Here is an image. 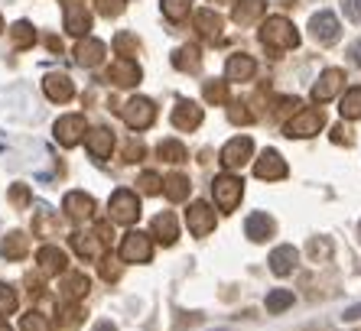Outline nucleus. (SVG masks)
I'll list each match as a JSON object with an SVG mask.
<instances>
[{"label":"nucleus","mask_w":361,"mask_h":331,"mask_svg":"<svg viewBox=\"0 0 361 331\" xmlns=\"http://www.w3.org/2000/svg\"><path fill=\"white\" fill-rule=\"evenodd\" d=\"M108 215L114 224H134L137 218H140V199H137L130 189H118L111 195Z\"/></svg>","instance_id":"obj_3"},{"label":"nucleus","mask_w":361,"mask_h":331,"mask_svg":"<svg viewBox=\"0 0 361 331\" xmlns=\"http://www.w3.org/2000/svg\"><path fill=\"white\" fill-rule=\"evenodd\" d=\"M62 208H66V215L72 218V221H88V218L94 215V199L85 195V192H68Z\"/></svg>","instance_id":"obj_17"},{"label":"nucleus","mask_w":361,"mask_h":331,"mask_svg":"<svg viewBox=\"0 0 361 331\" xmlns=\"http://www.w3.org/2000/svg\"><path fill=\"white\" fill-rule=\"evenodd\" d=\"M88 133H85V117L82 114H66L56 120V140L62 143V146H78V143L85 140Z\"/></svg>","instance_id":"obj_12"},{"label":"nucleus","mask_w":361,"mask_h":331,"mask_svg":"<svg viewBox=\"0 0 361 331\" xmlns=\"http://www.w3.org/2000/svg\"><path fill=\"white\" fill-rule=\"evenodd\" d=\"M10 36H13V46L17 49H30L36 42V30L26 20H20V23H13V30H10Z\"/></svg>","instance_id":"obj_34"},{"label":"nucleus","mask_w":361,"mask_h":331,"mask_svg":"<svg viewBox=\"0 0 361 331\" xmlns=\"http://www.w3.org/2000/svg\"><path fill=\"white\" fill-rule=\"evenodd\" d=\"M348 58H352L355 65H361V42H355V46H352V52H348Z\"/></svg>","instance_id":"obj_51"},{"label":"nucleus","mask_w":361,"mask_h":331,"mask_svg":"<svg viewBox=\"0 0 361 331\" xmlns=\"http://www.w3.org/2000/svg\"><path fill=\"white\" fill-rule=\"evenodd\" d=\"M104 42L101 39H82L75 46V62L78 65H85V68H94V65H101L104 62Z\"/></svg>","instance_id":"obj_22"},{"label":"nucleus","mask_w":361,"mask_h":331,"mask_svg":"<svg viewBox=\"0 0 361 331\" xmlns=\"http://www.w3.org/2000/svg\"><path fill=\"white\" fill-rule=\"evenodd\" d=\"M185 224H189V231L195 237H209L215 231V208L205 205V201H192L185 208Z\"/></svg>","instance_id":"obj_9"},{"label":"nucleus","mask_w":361,"mask_h":331,"mask_svg":"<svg viewBox=\"0 0 361 331\" xmlns=\"http://www.w3.org/2000/svg\"><path fill=\"white\" fill-rule=\"evenodd\" d=\"M251 153H254V143L251 137H235V140H228L225 149H221V166H225L228 173H238L244 166L251 163Z\"/></svg>","instance_id":"obj_7"},{"label":"nucleus","mask_w":361,"mask_h":331,"mask_svg":"<svg viewBox=\"0 0 361 331\" xmlns=\"http://www.w3.org/2000/svg\"><path fill=\"white\" fill-rule=\"evenodd\" d=\"M228 120H231V124H251L254 114L244 108V104H238V101H228Z\"/></svg>","instance_id":"obj_43"},{"label":"nucleus","mask_w":361,"mask_h":331,"mask_svg":"<svg viewBox=\"0 0 361 331\" xmlns=\"http://www.w3.org/2000/svg\"><path fill=\"white\" fill-rule=\"evenodd\" d=\"M104 244H108V224H98L94 231L72 234V247H75V254L85 257V260H101L104 257Z\"/></svg>","instance_id":"obj_2"},{"label":"nucleus","mask_w":361,"mask_h":331,"mask_svg":"<svg viewBox=\"0 0 361 331\" xmlns=\"http://www.w3.org/2000/svg\"><path fill=\"white\" fill-rule=\"evenodd\" d=\"M13 312H17V292H13V286L0 282V318H7Z\"/></svg>","instance_id":"obj_36"},{"label":"nucleus","mask_w":361,"mask_h":331,"mask_svg":"<svg viewBox=\"0 0 361 331\" xmlns=\"http://www.w3.org/2000/svg\"><path fill=\"white\" fill-rule=\"evenodd\" d=\"M101 276H104V280H111V282H114V280H118V276H121V263H114V260H111V257H101Z\"/></svg>","instance_id":"obj_46"},{"label":"nucleus","mask_w":361,"mask_h":331,"mask_svg":"<svg viewBox=\"0 0 361 331\" xmlns=\"http://www.w3.org/2000/svg\"><path fill=\"white\" fill-rule=\"evenodd\" d=\"M358 237H361V224H358Z\"/></svg>","instance_id":"obj_56"},{"label":"nucleus","mask_w":361,"mask_h":331,"mask_svg":"<svg viewBox=\"0 0 361 331\" xmlns=\"http://www.w3.org/2000/svg\"><path fill=\"white\" fill-rule=\"evenodd\" d=\"M88 289H92V282H88L85 273H68L66 280L59 282V296L66 299V302H78V299H85Z\"/></svg>","instance_id":"obj_25"},{"label":"nucleus","mask_w":361,"mask_h":331,"mask_svg":"<svg viewBox=\"0 0 361 331\" xmlns=\"http://www.w3.org/2000/svg\"><path fill=\"white\" fill-rule=\"evenodd\" d=\"M150 234L160 240L163 247H173V244H176V237H179L176 218L169 215V211H160V215L153 218V224H150Z\"/></svg>","instance_id":"obj_19"},{"label":"nucleus","mask_w":361,"mask_h":331,"mask_svg":"<svg viewBox=\"0 0 361 331\" xmlns=\"http://www.w3.org/2000/svg\"><path fill=\"white\" fill-rule=\"evenodd\" d=\"M10 199H13V205L26 208V205H30V189H26L23 182H17L13 189H10Z\"/></svg>","instance_id":"obj_47"},{"label":"nucleus","mask_w":361,"mask_h":331,"mask_svg":"<svg viewBox=\"0 0 361 331\" xmlns=\"http://www.w3.org/2000/svg\"><path fill=\"white\" fill-rule=\"evenodd\" d=\"M310 254H312V260L319 263V260H326L329 254H332V244H329L326 237H312L310 240Z\"/></svg>","instance_id":"obj_45"},{"label":"nucleus","mask_w":361,"mask_h":331,"mask_svg":"<svg viewBox=\"0 0 361 331\" xmlns=\"http://www.w3.org/2000/svg\"><path fill=\"white\" fill-rule=\"evenodd\" d=\"M322 124H326V117H322V111H316V108H310V111H296L290 120H286V127H283V133L286 137H312V133H319L322 130Z\"/></svg>","instance_id":"obj_6"},{"label":"nucleus","mask_w":361,"mask_h":331,"mask_svg":"<svg viewBox=\"0 0 361 331\" xmlns=\"http://www.w3.org/2000/svg\"><path fill=\"white\" fill-rule=\"evenodd\" d=\"M36 260H39L42 276H59V273H66V266H68V257L59 247H42L39 254H36Z\"/></svg>","instance_id":"obj_20"},{"label":"nucleus","mask_w":361,"mask_h":331,"mask_svg":"<svg viewBox=\"0 0 361 331\" xmlns=\"http://www.w3.org/2000/svg\"><path fill=\"white\" fill-rule=\"evenodd\" d=\"M137 185H140L143 195H160L163 192V179L157 173H143L140 179H137Z\"/></svg>","instance_id":"obj_41"},{"label":"nucleus","mask_w":361,"mask_h":331,"mask_svg":"<svg viewBox=\"0 0 361 331\" xmlns=\"http://www.w3.org/2000/svg\"><path fill=\"white\" fill-rule=\"evenodd\" d=\"M212 195H215V205H219L221 211H235L241 195H244V185H241V179H235V175H215Z\"/></svg>","instance_id":"obj_5"},{"label":"nucleus","mask_w":361,"mask_h":331,"mask_svg":"<svg viewBox=\"0 0 361 331\" xmlns=\"http://www.w3.org/2000/svg\"><path fill=\"white\" fill-rule=\"evenodd\" d=\"M355 140V137H352V133H348V127H342V124H338V127H332V143H345V146H348V143H352Z\"/></svg>","instance_id":"obj_49"},{"label":"nucleus","mask_w":361,"mask_h":331,"mask_svg":"<svg viewBox=\"0 0 361 331\" xmlns=\"http://www.w3.org/2000/svg\"><path fill=\"white\" fill-rule=\"evenodd\" d=\"M192 20H195V30H199L205 39H221V17L215 10H199Z\"/></svg>","instance_id":"obj_28"},{"label":"nucleus","mask_w":361,"mask_h":331,"mask_svg":"<svg viewBox=\"0 0 361 331\" xmlns=\"http://www.w3.org/2000/svg\"><path fill=\"white\" fill-rule=\"evenodd\" d=\"M244 231H247V237L254 240V244H261V240H270L274 237V218H267L264 211H254L251 218H247V224H244Z\"/></svg>","instance_id":"obj_26"},{"label":"nucleus","mask_w":361,"mask_h":331,"mask_svg":"<svg viewBox=\"0 0 361 331\" xmlns=\"http://www.w3.org/2000/svg\"><path fill=\"white\" fill-rule=\"evenodd\" d=\"M173 65L179 68V72H195V68L202 65V56L195 46H179L176 52H173Z\"/></svg>","instance_id":"obj_31"},{"label":"nucleus","mask_w":361,"mask_h":331,"mask_svg":"<svg viewBox=\"0 0 361 331\" xmlns=\"http://www.w3.org/2000/svg\"><path fill=\"white\" fill-rule=\"evenodd\" d=\"M342 85H345V75L338 72V68H326V72L319 75V82L312 85V101H316V104L332 101L338 92H342Z\"/></svg>","instance_id":"obj_14"},{"label":"nucleus","mask_w":361,"mask_h":331,"mask_svg":"<svg viewBox=\"0 0 361 331\" xmlns=\"http://www.w3.org/2000/svg\"><path fill=\"white\" fill-rule=\"evenodd\" d=\"M0 331H10V325H7V322H0Z\"/></svg>","instance_id":"obj_54"},{"label":"nucleus","mask_w":361,"mask_h":331,"mask_svg":"<svg viewBox=\"0 0 361 331\" xmlns=\"http://www.w3.org/2000/svg\"><path fill=\"white\" fill-rule=\"evenodd\" d=\"M257 72V62L251 56H231L225 65V78L228 82H251Z\"/></svg>","instance_id":"obj_24"},{"label":"nucleus","mask_w":361,"mask_h":331,"mask_svg":"<svg viewBox=\"0 0 361 331\" xmlns=\"http://www.w3.org/2000/svg\"><path fill=\"white\" fill-rule=\"evenodd\" d=\"M290 306H293V292L290 289H274L267 296V312H283Z\"/></svg>","instance_id":"obj_37"},{"label":"nucleus","mask_w":361,"mask_h":331,"mask_svg":"<svg viewBox=\"0 0 361 331\" xmlns=\"http://www.w3.org/2000/svg\"><path fill=\"white\" fill-rule=\"evenodd\" d=\"M33 231L39 234V237H49V234H56L59 231V218L52 215L46 205H39L36 208V221H33Z\"/></svg>","instance_id":"obj_32"},{"label":"nucleus","mask_w":361,"mask_h":331,"mask_svg":"<svg viewBox=\"0 0 361 331\" xmlns=\"http://www.w3.org/2000/svg\"><path fill=\"white\" fill-rule=\"evenodd\" d=\"M189 189H192V182H189L185 175H179V173H173V175L163 179V195H166L169 201H185L189 199Z\"/></svg>","instance_id":"obj_29"},{"label":"nucleus","mask_w":361,"mask_h":331,"mask_svg":"<svg viewBox=\"0 0 361 331\" xmlns=\"http://www.w3.org/2000/svg\"><path fill=\"white\" fill-rule=\"evenodd\" d=\"M140 153H143L140 143H130V146H127V159H140Z\"/></svg>","instance_id":"obj_50"},{"label":"nucleus","mask_w":361,"mask_h":331,"mask_svg":"<svg viewBox=\"0 0 361 331\" xmlns=\"http://www.w3.org/2000/svg\"><path fill=\"white\" fill-rule=\"evenodd\" d=\"M254 175L257 179H267V182H277V179H283L286 175V163L283 156H280L277 149H267L257 163H254Z\"/></svg>","instance_id":"obj_15"},{"label":"nucleus","mask_w":361,"mask_h":331,"mask_svg":"<svg viewBox=\"0 0 361 331\" xmlns=\"http://www.w3.org/2000/svg\"><path fill=\"white\" fill-rule=\"evenodd\" d=\"M108 82H114L118 88H130V85H137L140 82V65H137L134 58H124V56H118L114 62L108 65Z\"/></svg>","instance_id":"obj_13"},{"label":"nucleus","mask_w":361,"mask_h":331,"mask_svg":"<svg viewBox=\"0 0 361 331\" xmlns=\"http://www.w3.org/2000/svg\"><path fill=\"white\" fill-rule=\"evenodd\" d=\"M42 92H46V98L56 101V104H66L72 94H75V85H72V78L68 75H46L42 78Z\"/></svg>","instance_id":"obj_16"},{"label":"nucleus","mask_w":361,"mask_h":331,"mask_svg":"<svg viewBox=\"0 0 361 331\" xmlns=\"http://www.w3.org/2000/svg\"><path fill=\"white\" fill-rule=\"evenodd\" d=\"M4 257L7 260H23L26 257V250H30V240H26V234H20V231H13V234H7L4 237Z\"/></svg>","instance_id":"obj_30"},{"label":"nucleus","mask_w":361,"mask_h":331,"mask_svg":"<svg viewBox=\"0 0 361 331\" xmlns=\"http://www.w3.org/2000/svg\"><path fill=\"white\" fill-rule=\"evenodd\" d=\"M202 108L199 104H192V101H179L176 111H173V127L176 130H195V127L202 124Z\"/></svg>","instance_id":"obj_21"},{"label":"nucleus","mask_w":361,"mask_h":331,"mask_svg":"<svg viewBox=\"0 0 361 331\" xmlns=\"http://www.w3.org/2000/svg\"><path fill=\"white\" fill-rule=\"evenodd\" d=\"M153 257V240L140 231H130L121 244V260L124 263H150Z\"/></svg>","instance_id":"obj_8"},{"label":"nucleus","mask_w":361,"mask_h":331,"mask_svg":"<svg viewBox=\"0 0 361 331\" xmlns=\"http://www.w3.org/2000/svg\"><path fill=\"white\" fill-rule=\"evenodd\" d=\"M0 30H4V17H0Z\"/></svg>","instance_id":"obj_55"},{"label":"nucleus","mask_w":361,"mask_h":331,"mask_svg":"<svg viewBox=\"0 0 361 331\" xmlns=\"http://www.w3.org/2000/svg\"><path fill=\"white\" fill-rule=\"evenodd\" d=\"M261 42L264 46H270V49H296V42H300V33L293 30V23L283 17H270L267 23L261 26Z\"/></svg>","instance_id":"obj_1"},{"label":"nucleus","mask_w":361,"mask_h":331,"mask_svg":"<svg viewBox=\"0 0 361 331\" xmlns=\"http://www.w3.org/2000/svg\"><path fill=\"white\" fill-rule=\"evenodd\" d=\"M205 101H212V104H228V85L225 82H209L205 85Z\"/></svg>","instance_id":"obj_42"},{"label":"nucleus","mask_w":361,"mask_h":331,"mask_svg":"<svg viewBox=\"0 0 361 331\" xmlns=\"http://www.w3.org/2000/svg\"><path fill=\"white\" fill-rule=\"evenodd\" d=\"M342 10H345V17L352 20V23H361V0H345Z\"/></svg>","instance_id":"obj_48"},{"label":"nucleus","mask_w":361,"mask_h":331,"mask_svg":"<svg viewBox=\"0 0 361 331\" xmlns=\"http://www.w3.org/2000/svg\"><path fill=\"white\" fill-rule=\"evenodd\" d=\"M163 13H166V20L179 23L189 17V0H163Z\"/></svg>","instance_id":"obj_38"},{"label":"nucleus","mask_w":361,"mask_h":331,"mask_svg":"<svg viewBox=\"0 0 361 331\" xmlns=\"http://www.w3.org/2000/svg\"><path fill=\"white\" fill-rule=\"evenodd\" d=\"M310 33H312V39L319 42V46H332V42L342 36V26H338L336 13L322 10V13H316V17L310 20Z\"/></svg>","instance_id":"obj_10"},{"label":"nucleus","mask_w":361,"mask_h":331,"mask_svg":"<svg viewBox=\"0 0 361 331\" xmlns=\"http://www.w3.org/2000/svg\"><path fill=\"white\" fill-rule=\"evenodd\" d=\"M20 328L23 331H52V325H49V318H46L42 312H30V315H23Z\"/></svg>","instance_id":"obj_40"},{"label":"nucleus","mask_w":361,"mask_h":331,"mask_svg":"<svg viewBox=\"0 0 361 331\" xmlns=\"http://www.w3.org/2000/svg\"><path fill=\"white\" fill-rule=\"evenodd\" d=\"M157 153H160V159H166V163H183V159H189V153H185V146L179 140H163L160 146H157Z\"/></svg>","instance_id":"obj_35"},{"label":"nucleus","mask_w":361,"mask_h":331,"mask_svg":"<svg viewBox=\"0 0 361 331\" xmlns=\"http://www.w3.org/2000/svg\"><path fill=\"white\" fill-rule=\"evenodd\" d=\"M85 146H88V153H92L94 159H108L111 149H114V133H111L108 127H94V130L85 137Z\"/></svg>","instance_id":"obj_18"},{"label":"nucleus","mask_w":361,"mask_h":331,"mask_svg":"<svg viewBox=\"0 0 361 331\" xmlns=\"http://www.w3.org/2000/svg\"><path fill=\"white\" fill-rule=\"evenodd\" d=\"M92 331H118V328H114V325H111L108 322V318H104V322H98V325H94V328Z\"/></svg>","instance_id":"obj_53"},{"label":"nucleus","mask_w":361,"mask_h":331,"mask_svg":"<svg viewBox=\"0 0 361 331\" xmlns=\"http://www.w3.org/2000/svg\"><path fill=\"white\" fill-rule=\"evenodd\" d=\"M137 49H140L137 36H130V33H118V36H114V52H121L124 58H134Z\"/></svg>","instance_id":"obj_39"},{"label":"nucleus","mask_w":361,"mask_h":331,"mask_svg":"<svg viewBox=\"0 0 361 331\" xmlns=\"http://www.w3.org/2000/svg\"><path fill=\"white\" fill-rule=\"evenodd\" d=\"M345 318H348V322H355V318H361V306H352V308H348V312H345Z\"/></svg>","instance_id":"obj_52"},{"label":"nucleus","mask_w":361,"mask_h":331,"mask_svg":"<svg viewBox=\"0 0 361 331\" xmlns=\"http://www.w3.org/2000/svg\"><path fill=\"white\" fill-rule=\"evenodd\" d=\"M338 111H342L345 120H361V85L358 88H352V92H345Z\"/></svg>","instance_id":"obj_33"},{"label":"nucleus","mask_w":361,"mask_h":331,"mask_svg":"<svg viewBox=\"0 0 361 331\" xmlns=\"http://www.w3.org/2000/svg\"><path fill=\"white\" fill-rule=\"evenodd\" d=\"M296 263H300V254H296V247H290V244H283V247H277L270 254V270H274V276H290L296 270Z\"/></svg>","instance_id":"obj_23"},{"label":"nucleus","mask_w":361,"mask_h":331,"mask_svg":"<svg viewBox=\"0 0 361 331\" xmlns=\"http://www.w3.org/2000/svg\"><path fill=\"white\" fill-rule=\"evenodd\" d=\"M124 7H127V0H98V13L101 17H121L124 13Z\"/></svg>","instance_id":"obj_44"},{"label":"nucleus","mask_w":361,"mask_h":331,"mask_svg":"<svg viewBox=\"0 0 361 331\" xmlns=\"http://www.w3.org/2000/svg\"><path fill=\"white\" fill-rule=\"evenodd\" d=\"M121 117H124V124L130 130H147L153 124V117H157V108H153L150 98H130L121 104Z\"/></svg>","instance_id":"obj_4"},{"label":"nucleus","mask_w":361,"mask_h":331,"mask_svg":"<svg viewBox=\"0 0 361 331\" xmlns=\"http://www.w3.org/2000/svg\"><path fill=\"white\" fill-rule=\"evenodd\" d=\"M62 10H66V30L72 36H88L92 30V13L85 7V0H62Z\"/></svg>","instance_id":"obj_11"},{"label":"nucleus","mask_w":361,"mask_h":331,"mask_svg":"<svg viewBox=\"0 0 361 331\" xmlns=\"http://www.w3.org/2000/svg\"><path fill=\"white\" fill-rule=\"evenodd\" d=\"M264 10H267V0H238L235 4V23L241 26H251L264 17Z\"/></svg>","instance_id":"obj_27"}]
</instances>
